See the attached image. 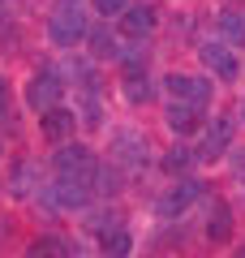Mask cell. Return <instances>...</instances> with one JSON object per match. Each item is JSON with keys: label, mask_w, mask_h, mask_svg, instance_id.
<instances>
[{"label": "cell", "mask_w": 245, "mask_h": 258, "mask_svg": "<svg viewBox=\"0 0 245 258\" xmlns=\"http://www.w3.org/2000/svg\"><path fill=\"white\" fill-rule=\"evenodd\" d=\"M86 35H91V26H86V9H82V0H56V5H52V18H47V39L65 52V47H78Z\"/></svg>", "instance_id": "obj_1"}, {"label": "cell", "mask_w": 245, "mask_h": 258, "mask_svg": "<svg viewBox=\"0 0 245 258\" xmlns=\"http://www.w3.org/2000/svg\"><path fill=\"white\" fill-rule=\"evenodd\" d=\"M56 176H69V181H82V185H91L95 189V172H99V159H95L91 147H78V142H60L56 147Z\"/></svg>", "instance_id": "obj_2"}, {"label": "cell", "mask_w": 245, "mask_h": 258, "mask_svg": "<svg viewBox=\"0 0 245 258\" xmlns=\"http://www.w3.org/2000/svg\"><path fill=\"white\" fill-rule=\"evenodd\" d=\"M202 189H207V185H202L198 176H181V181H176L172 189L155 203V215H159V220H181V215L202 198Z\"/></svg>", "instance_id": "obj_3"}, {"label": "cell", "mask_w": 245, "mask_h": 258, "mask_svg": "<svg viewBox=\"0 0 245 258\" xmlns=\"http://www.w3.org/2000/svg\"><path fill=\"white\" fill-rule=\"evenodd\" d=\"M163 86H168L172 99L198 103V108H211V99H215V82H211L207 74H168Z\"/></svg>", "instance_id": "obj_4"}, {"label": "cell", "mask_w": 245, "mask_h": 258, "mask_svg": "<svg viewBox=\"0 0 245 258\" xmlns=\"http://www.w3.org/2000/svg\"><path fill=\"white\" fill-rule=\"evenodd\" d=\"M43 203L52 207V211H82V207L91 203V185L69 181V176H56V181L43 189Z\"/></svg>", "instance_id": "obj_5"}, {"label": "cell", "mask_w": 245, "mask_h": 258, "mask_svg": "<svg viewBox=\"0 0 245 258\" xmlns=\"http://www.w3.org/2000/svg\"><path fill=\"white\" fill-rule=\"evenodd\" d=\"M198 56H202V64H207L211 74L224 78V82H236V78H241V60H236L232 43H224V39H207V43L198 47Z\"/></svg>", "instance_id": "obj_6"}, {"label": "cell", "mask_w": 245, "mask_h": 258, "mask_svg": "<svg viewBox=\"0 0 245 258\" xmlns=\"http://www.w3.org/2000/svg\"><path fill=\"white\" fill-rule=\"evenodd\" d=\"M60 95H65V78L56 74V69H39V78L30 82V91H26V103L35 112H47V108L60 103Z\"/></svg>", "instance_id": "obj_7"}, {"label": "cell", "mask_w": 245, "mask_h": 258, "mask_svg": "<svg viewBox=\"0 0 245 258\" xmlns=\"http://www.w3.org/2000/svg\"><path fill=\"white\" fill-rule=\"evenodd\" d=\"M39 129H43V138L52 142V147H60V142L73 138V129H78V116H73L65 103H56V108L39 112Z\"/></svg>", "instance_id": "obj_8"}, {"label": "cell", "mask_w": 245, "mask_h": 258, "mask_svg": "<svg viewBox=\"0 0 245 258\" xmlns=\"http://www.w3.org/2000/svg\"><path fill=\"white\" fill-rule=\"evenodd\" d=\"M163 120H168V129H172V134L190 138V134H198V129H202V108H198V103H185V99H168Z\"/></svg>", "instance_id": "obj_9"}, {"label": "cell", "mask_w": 245, "mask_h": 258, "mask_svg": "<svg viewBox=\"0 0 245 258\" xmlns=\"http://www.w3.org/2000/svg\"><path fill=\"white\" fill-rule=\"evenodd\" d=\"M151 30H155V9L151 5H129V9L120 13V35H125L129 43L151 39Z\"/></svg>", "instance_id": "obj_10"}, {"label": "cell", "mask_w": 245, "mask_h": 258, "mask_svg": "<svg viewBox=\"0 0 245 258\" xmlns=\"http://www.w3.org/2000/svg\"><path fill=\"white\" fill-rule=\"evenodd\" d=\"M232 147V116H215L202 134V159H219Z\"/></svg>", "instance_id": "obj_11"}, {"label": "cell", "mask_w": 245, "mask_h": 258, "mask_svg": "<svg viewBox=\"0 0 245 258\" xmlns=\"http://www.w3.org/2000/svg\"><path fill=\"white\" fill-rule=\"evenodd\" d=\"M120 91H125L129 103H151L155 82H151V74H146L142 64H134V69H125V78H120Z\"/></svg>", "instance_id": "obj_12"}, {"label": "cell", "mask_w": 245, "mask_h": 258, "mask_svg": "<svg viewBox=\"0 0 245 258\" xmlns=\"http://www.w3.org/2000/svg\"><path fill=\"white\" fill-rule=\"evenodd\" d=\"M215 35L224 39V43L241 47L245 43V13L241 9H219L215 13Z\"/></svg>", "instance_id": "obj_13"}, {"label": "cell", "mask_w": 245, "mask_h": 258, "mask_svg": "<svg viewBox=\"0 0 245 258\" xmlns=\"http://www.w3.org/2000/svg\"><path fill=\"white\" fill-rule=\"evenodd\" d=\"M198 159H202V151H198V147H172V151H163L159 168H163V172H190Z\"/></svg>", "instance_id": "obj_14"}, {"label": "cell", "mask_w": 245, "mask_h": 258, "mask_svg": "<svg viewBox=\"0 0 245 258\" xmlns=\"http://www.w3.org/2000/svg\"><path fill=\"white\" fill-rule=\"evenodd\" d=\"M99 249H103V258H129L134 237H129V228L120 224V228H112V232H103V237H99Z\"/></svg>", "instance_id": "obj_15"}, {"label": "cell", "mask_w": 245, "mask_h": 258, "mask_svg": "<svg viewBox=\"0 0 245 258\" xmlns=\"http://www.w3.org/2000/svg\"><path fill=\"white\" fill-rule=\"evenodd\" d=\"M207 241H215V245H228V241H232V211H228L224 203L215 207V215H211V224H207Z\"/></svg>", "instance_id": "obj_16"}, {"label": "cell", "mask_w": 245, "mask_h": 258, "mask_svg": "<svg viewBox=\"0 0 245 258\" xmlns=\"http://www.w3.org/2000/svg\"><path fill=\"white\" fill-rule=\"evenodd\" d=\"M116 159H129L134 168H142L146 164V142L138 134H120L116 138Z\"/></svg>", "instance_id": "obj_17"}, {"label": "cell", "mask_w": 245, "mask_h": 258, "mask_svg": "<svg viewBox=\"0 0 245 258\" xmlns=\"http://www.w3.org/2000/svg\"><path fill=\"white\" fill-rule=\"evenodd\" d=\"M86 228H91L95 237H103V232L120 228V211H116V207H99V211H91V215H86Z\"/></svg>", "instance_id": "obj_18"}, {"label": "cell", "mask_w": 245, "mask_h": 258, "mask_svg": "<svg viewBox=\"0 0 245 258\" xmlns=\"http://www.w3.org/2000/svg\"><path fill=\"white\" fill-rule=\"evenodd\" d=\"M91 56H99V60H108V56H116V35H112V30H91Z\"/></svg>", "instance_id": "obj_19"}, {"label": "cell", "mask_w": 245, "mask_h": 258, "mask_svg": "<svg viewBox=\"0 0 245 258\" xmlns=\"http://www.w3.org/2000/svg\"><path fill=\"white\" fill-rule=\"evenodd\" d=\"M26 258H60V241H52V237L30 241V245H26Z\"/></svg>", "instance_id": "obj_20"}, {"label": "cell", "mask_w": 245, "mask_h": 258, "mask_svg": "<svg viewBox=\"0 0 245 258\" xmlns=\"http://www.w3.org/2000/svg\"><path fill=\"white\" fill-rule=\"evenodd\" d=\"M91 9L99 13V18H120V13L129 9V0H91Z\"/></svg>", "instance_id": "obj_21"}, {"label": "cell", "mask_w": 245, "mask_h": 258, "mask_svg": "<svg viewBox=\"0 0 245 258\" xmlns=\"http://www.w3.org/2000/svg\"><path fill=\"white\" fill-rule=\"evenodd\" d=\"M9 112H13V86H9V78L0 74V120L9 116Z\"/></svg>", "instance_id": "obj_22"}, {"label": "cell", "mask_w": 245, "mask_h": 258, "mask_svg": "<svg viewBox=\"0 0 245 258\" xmlns=\"http://www.w3.org/2000/svg\"><path fill=\"white\" fill-rule=\"evenodd\" d=\"M30 176H35V168H30V164H18V172H13V181H18V194H26V189H30Z\"/></svg>", "instance_id": "obj_23"}, {"label": "cell", "mask_w": 245, "mask_h": 258, "mask_svg": "<svg viewBox=\"0 0 245 258\" xmlns=\"http://www.w3.org/2000/svg\"><path fill=\"white\" fill-rule=\"evenodd\" d=\"M0 155H5V142H0Z\"/></svg>", "instance_id": "obj_24"}, {"label": "cell", "mask_w": 245, "mask_h": 258, "mask_svg": "<svg viewBox=\"0 0 245 258\" xmlns=\"http://www.w3.org/2000/svg\"><path fill=\"white\" fill-rule=\"evenodd\" d=\"M241 112H245V108H241Z\"/></svg>", "instance_id": "obj_25"}]
</instances>
